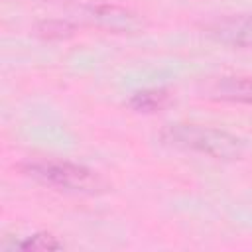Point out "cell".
<instances>
[{
	"label": "cell",
	"mask_w": 252,
	"mask_h": 252,
	"mask_svg": "<svg viewBox=\"0 0 252 252\" xmlns=\"http://www.w3.org/2000/svg\"><path fill=\"white\" fill-rule=\"evenodd\" d=\"M159 138L173 148L191 150L215 159H238L242 156V144L236 136L201 124H167Z\"/></svg>",
	"instance_id": "obj_1"
},
{
	"label": "cell",
	"mask_w": 252,
	"mask_h": 252,
	"mask_svg": "<svg viewBox=\"0 0 252 252\" xmlns=\"http://www.w3.org/2000/svg\"><path fill=\"white\" fill-rule=\"evenodd\" d=\"M24 173L32 179L57 187L61 191L81 193V195H96L108 189L106 179L96 173L94 169H89L79 163L71 161H59V159H39V161H28L22 165Z\"/></svg>",
	"instance_id": "obj_2"
},
{
	"label": "cell",
	"mask_w": 252,
	"mask_h": 252,
	"mask_svg": "<svg viewBox=\"0 0 252 252\" xmlns=\"http://www.w3.org/2000/svg\"><path fill=\"white\" fill-rule=\"evenodd\" d=\"M81 14H83L85 22H89L96 28L114 32V33L138 32L144 26L142 18L136 12L122 8V6H116V4H106V2L87 4L81 8Z\"/></svg>",
	"instance_id": "obj_3"
},
{
	"label": "cell",
	"mask_w": 252,
	"mask_h": 252,
	"mask_svg": "<svg viewBox=\"0 0 252 252\" xmlns=\"http://www.w3.org/2000/svg\"><path fill=\"white\" fill-rule=\"evenodd\" d=\"M205 30L220 43L240 49H252V14L217 18L209 22Z\"/></svg>",
	"instance_id": "obj_4"
},
{
	"label": "cell",
	"mask_w": 252,
	"mask_h": 252,
	"mask_svg": "<svg viewBox=\"0 0 252 252\" xmlns=\"http://www.w3.org/2000/svg\"><path fill=\"white\" fill-rule=\"evenodd\" d=\"M207 96L226 102L252 104V77H219L207 85Z\"/></svg>",
	"instance_id": "obj_5"
},
{
	"label": "cell",
	"mask_w": 252,
	"mask_h": 252,
	"mask_svg": "<svg viewBox=\"0 0 252 252\" xmlns=\"http://www.w3.org/2000/svg\"><path fill=\"white\" fill-rule=\"evenodd\" d=\"M171 94L167 89H144L130 96L128 104L136 112H158L169 102Z\"/></svg>",
	"instance_id": "obj_6"
},
{
	"label": "cell",
	"mask_w": 252,
	"mask_h": 252,
	"mask_svg": "<svg viewBox=\"0 0 252 252\" xmlns=\"http://www.w3.org/2000/svg\"><path fill=\"white\" fill-rule=\"evenodd\" d=\"M35 33L47 39H63L75 33V26L67 20H47V22L37 24Z\"/></svg>",
	"instance_id": "obj_7"
},
{
	"label": "cell",
	"mask_w": 252,
	"mask_h": 252,
	"mask_svg": "<svg viewBox=\"0 0 252 252\" xmlns=\"http://www.w3.org/2000/svg\"><path fill=\"white\" fill-rule=\"evenodd\" d=\"M22 250H33V252H45V250H61L63 242L57 240V236L49 234V232H37L28 236L26 240H22L18 244Z\"/></svg>",
	"instance_id": "obj_8"
},
{
	"label": "cell",
	"mask_w": 252,
	"mask_h": 252,
	"mask_svg": "<svg viewBox=\"0 0 252 252\" xmlns=\"http://www.w3.org/2000/svg\"><path fill=\"white\" fill-rule=\"evenodd\" d=\"M41 2H67V0H41Z\"/></svg>",
	"instance_id": "obj_9"
}]
</instances>
